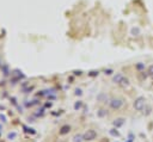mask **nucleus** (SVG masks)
Listing matches in <instances>:
<instances>
[{
  "label": "nucleus",
  "instance_id": "nucleus-1",
  "mask_svg": "<svg viewBox=\"0 0 153 142\" xmlns=\"http://www.w3.org/2000/svg\"><path fill=\"white\" fill-rule=\"evenodd\" d=\"M123 104H124V102H123L122 99H120V98H114V99H111V100L109 102L110 108H111V109H114V110H118V109H121V108L123 106Z\"/></svg>",
  "mask_w": 153,
  "mask_h": 142
},
{
  "label": "nucleus",
  "instance_id": "nucleus-2",
  "mask_svg": "<svg viewBox=\"0 0 153 142\" xmlns=\"http://www.w3.org/2000/svg\"><path fill=\"white\" fill-rule=\"evenodd\" d=\"M145 98L143 97H138L135 100H134V108H135V110H138V111H141V110H143V108H145Z\"/></svg>",
  "mask_w": 153,
  "mask_h": 142
},
{
  "label": "nucleus",
  "instance_id": "nucleus-3",
  "mask_svg": "<svg viewBox=\"0 0 153 142\" xmlns=\"http://www.w3.org/2000/svg\"><path fill=\"white\" fill-rule=\"evenodd\" d=\"M83 136H84V141H93V140L97 137V132H96L95 130L90 129V130H87Z\"/></svg>",
  "mask_w": 153,
  "mask_h": 142
},
{
  "label": "nucleus",
  "instance_id": "nucleus-4",
  "mask_svg": "<svg viewBox=\"0 0 153 142\" xmlns=\"http://www.w3.org/2000/svg\"><path fill=\"white\" fill-rule=\"evenodd\" d=\"M124 122H126V119H124V118H116V119L112 122V124H114V127L120 128V127H122V125L124 124Z\"/></svg>",
  "mask_w": 153,
  "mask_h": 142
},
{
  "label": "nucleus",
  "instance_id": "nucleus-5",
  "mask_svg": "<svg viewBox=\"0 0 153 142\" xmlns=\"http://www.w3.org/2000/svg\"><path fill=\"white\" fill-rule=\"evenodd\" d=\"M69 130H71V127H69V125H63V127L60 129V134H61V135H66V134L69 132Z\"/></svg>",
  "mask_w": 153,
  "mask_h": 142
},
{
  "label": "nucleus",
  "instance_id": "nucleus-6",
  "mask_svg": "<svg viewBox=\"0 0 153 142\" xmlns=\"http://www.w3.org/2000/svg\"><path fill=\"white\" fill-rule=\"evenodd\" d=\"M118 85H121L122 87H128V86H129V80H128L127 78H124V77H123V78H122V80L120 81V84H118Z\"/></svg>",
  "mask_w": 153,
  "mask_h": 142
},
{
  "label": "nucleus",
  "instance_id": "nucleus-7",
  "mask_svg": "<svg viewBox=\"0 0 153 142\" xmlns=\"http://www.w3.org/2000/svg\"><path fill=\"white\" fill-rule=\"evenodd\" d=\"M122 78H123V75H122L121 73H117V74L114 77V79H112V80H114V83H116V84H120V81L122 80Z\"/></svg>",
  "mask_w": 153,
  "mask_h": 142
},
{
  "label": "nucleus",
  "instance_id": "nucleus-8",
  "mask_svg": "<svg viewBox=\"0 0 153 142\" xmlns=\"http://www.w3.org/2000/svg\"><path fill=\"white\" fill-rule=\"evenodd\" d=\"M83 141H84V136L82 135H75L73 137V142H83Z\"/></svg>",
  "mask_w": 153,
  "mask_h": 142
},
{
  "label": "nucleus",
  "instance_id": "nucleus-9",
  "mask_svg": "<svg viewBox=\"0 0 153 142\" xmlns=\"http://www.w3.org/2000/svg\"><path fill=\"white\" fill-rule=\"evenodd\" d=\"M147 75H148V72L141 70V72H140V74H139V78H140V80H145V79L147 78Z\"/></svg>",
  "mask_w": 153,
  "mask_h": 142
},
{
  "label": "nucleus",
  "instance_id": "nucleus-10",
  "mask_svg": "<svg viewBox=\"0 0 153 142\" xmlns=\"http://www.w3.org/2000/svg\"><path fill=\"white\" fill-rule=\"evenodd\" d=\"M98 117H104V116H107V110H104V109H101L99 111H98Z\"/></svg>",
  "mask_w": 153,
  "mask_h": 142
},
{
  "label": "nucleus",
  "instance_id": "nucleus-11",
  "mask_svg": "<svg viewBox=\"0 0 153 142\" xmlns=\"http://www.w3.org/2000/svg\"><path fill=\"white\" fill-rule=\"evenodd\" d=\"M110 134H111L112 136H116V137H118V136H120V132H118L116 129H111V130H110Z\"/></svg>",
  "mask_w": 153,
  "mask_h": 142
},
{
  "label": "nucleus",
  "instance_id": "nucleus-12",
  "mask_svg": "<svg viewBox=\"0 0 153 142\" xmlns=\"http://www.w3.org/2000/svg\"><path fill=\"white\" fill-rule=\"evenodd\" d=\"M147 72H148V75H149V77L153 79V64L148 67V70H147Z\"/></svg>",
  "mask_w": 153,
  "mask_h": 142
},
{
  "label": "nucleus",
  "instance_id": "nucleus-13",
  "mask_svg": "<svg viewBox=\"0 0 153 142\" xmlns=\"http://www.w3.org/2000/svg\"><path fill=\"white\" fill-rule=\"evenodd\" d=\"M143 109H145V111H143V112H145V115H146V116H147V115H149V113H151V111H152V108H151V106H146V108H143Z\"/></svg>",
  "mask_w": 153,
  "mask_h": 142
},
{
  "label": "nucleus",
  "instance_id": "nucleus-14",
  "mask_svg": "<svg viewBox=\"0 0 153 142\" xmlns=\"http://www.w3.org/2000/svg\"><path fill=\"white\" fill-rule=\"evenodd\" d=\"M145 68V64L143 63H141V62H139L138 64H136V69H139V70H141V69H143Z\"/></svg>",
  "mask_w": 153,
  "mask_h": 142
},
{
  "label": "nucleus",
  "instance_id": "nucleus-15",
  "mask_svg": "<svg viewBox=\"0 0 153 142\" xmlns=\"http://www.w3.org/2000/svg\"><path fill=\"white\" fill-rule=\"evenodd\" d=\"M89 75H90V77H96V75H98V70H91V72L89 73Z\"/></svg>",
  "mask_w": 153,
  "mask_h": 142
},
{
  "label": "nucleus",
  "instance_id": "nucleus-16",
  "mask_svg": "<svg viewBox=\"0 0 153 142\" xmlns=\"http://www.w3.org/2000/svg\"><path fill=\"white\" fill-rule=\"evenodd\" d=\"M139 32H140V30H139L138 28L132 29V34H133V35H135V36H136V35H139Z\"/></svg>",
  "mask_w": 153,
  "mask_h": 142
},
{
  "label": "nucleus",
  "instance_id": "nucleus-17",
  "mask_svg": "<svg viewBox=\"0 0 153 142\" xmlns=\"http://www.w3.org/2000/svg\"><path fill=\"white\" fill-rule=\"evenodd\" d=\"M80 106H82V102H78V103H75L74 109H75V110H78V109H80Z\"/></svg>",
  "mask_w": 153,
  "mask_h": 142
},
{
  "label": "nucleus",
  "instance_id": "nucleus-18",
  "mask_svg": "<svg viewBox=\"0 0 153 142\" xmlns=\"http://www.w3.org/2000/svg\"><path fill=\"white\" fill-rule=\"evenodd\" d=\"M105 74H108V75L112 74V70H111V69H107V70H105Z\"/></svg>",
  "mask_w": 153,
  "mask_h": 142
},
{
  "label": "nucleus",
  "instance_id": "nucleus-19",
  "mask_svg": "<svg viewBox=\"0 0 153 142\" xmlns=\"http://www.w3.org/2000/svg\"><path fill=\"white\" fill-rule=\"evenodd\" d=\"M75 94H79V96H80V94H82V90H80V88H76V90H75Z\"/></svg>",
  "mask_w": 153,
  "mask_h": 142
},
{
  "label": "nucleus",
  "instance_id": "nucleus-20",
  "mask_svg": "<svg viewBox=\"0 0 153 142\" xmlns=\"http://www.w3.org/2000/svg\"><path fill=\"white\" fill-rule=\"evenodd\" d=\"M74 74H75V75H80V74H82V70H75Z\"/></svg>",
  "mask_w": 153,
  "mask_h": 142
}]
</instances>
